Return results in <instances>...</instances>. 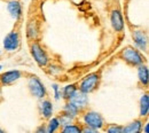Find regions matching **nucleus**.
Listing matches in <instances>:
<instances>
[{"mask_svg": "<svg viewBox=\"0 0 149 133\" xmlns=\"http://www.w3.org/2000/svg\"><path fill=\"white\" fill-rule=\"evenodd\" d=\"M53 88L55 91V99H58L60 97V94H58V86L57 85H53Z\"/></svg>", "mask_w": 149, "mask_h": 133, "instance_id": "b1692460", "label": "nucleus"}, {"mask_svg": "<svg viewBox=\"0 0 149 133\" xmlns=\"http://www.w3.org/2000/svg\"><path fill=\"white\" fill-rule=\"evenodd\" d=\"M39 32V28H38V23L36 21H31L28 23L26 25V36L29 39H36Z\"/></svg>", "mask_w": 149, "mask_h": 133, "instance_id": "ddd939ff", "label": "nucleus"}, {"mask_svg": "<svg viewBox=\"0 0 149 133\" xmlns=\"http://www.w3.org/2000/svg\"><path fill=\"white\" fill-rule=\"evenodd\" d=\"M69 101L78 108V110L86 108V106L88 104L87 94H85V93H83V92H80V91H77V92L72 95V97H71Z\"/></svg>", "mask_w": 149, "mask_h": 133, "instance_id": "0eeeda50", "label": "nucleus"}, {"mask_svg": "<svg viewBox=\"0 0 149 133\" xmlns=\"http://www.w3.org/2000/svg\"><path fill=\"white\" fill-rule=\"evenodd\" d=\"M149 111V96L148 94L142 95L141 100H140V116L141 117H146L148 115Z\"/></svg>", "mask_w": 149, "mask_h": 133, "instance_id": "2eb2a0df", "label": "nucleus"}, {"mask_svg": "<svg viewBox=\"0 0 149 133\" xmlns=\"http://www.w3.org/2000/svg\"><path fill=\"white\" fill-rule=\"evenodd\" d=\"M28 86H29V90H30L31 94L35 95L36 97L41 99L46 95V88H45L44 84L38 79L37 77H31L29 79Z\"/></svg>", "mask_w": 149, "mask_h": 133, "instance_id": "39448f33", "label": "nucleus"}, {"mask_svg": "<svg viewBox=\"0 0 149 133\" xmlns=\"http://www.w3.org/2000/svg\"><path fill=\"white\" fill-rule=\"evenodd\" d=\"M57 120H58L60 125H62V126H67V125H70V124H71V122H72V117H70V116H68V115H65L64 113H63L61 116L57 117Z\"/></svg>", "mask_w": 149, "mask_h": 133, "instance_id": "412c9836", "label": "nucleus"}, {"mask_svg": "<svg viewBox=\"0 0 149 133\" xmlns=\"http://www.w3.org/2000/svg\"><path fill=\"white\" fill-rule=\"evenodd\" d=\"M122 57L124 58L125 62H127L130 65L133 67H139L143 64L145 61V57L142 56V54L132 46H127L122 51Z\"/></svg>", "mask_w": 149, "mask_h": 133, "instance_id": "f03ea898", "label": "nucleus"}, {"mask_svg": "<svg viewBox=\"0 0 149 133\" xmlns=\"http://www.w3.org/2000/svg\"><path fill=\"white\" fill-rule=\"evenodd\" d=\"M58 126H60V123H58L57 118H52L46 127V133H54Z\"/></svg>", "mask_w": 149, "mask_h": 133, "instance_id": "6ab92c4d", "label": "nucleus"}, {"mask_svg": "<svg viewBox=\"0 0 149 133\" xmlns=\"http://www.w3.org/2000/svg\"><path fill=\"white\" fill-rule=\"evenodd\" d=\"M31 54L40 67H45L48 63V56L46 52L42 49V47L38 42H33L31 45Z\"/></svg>", "mask_w": 149, "mask_h": 133, "instance_id": "20e7f679", "label": "nucleus"}, {"mask_svg": "<svg viewBox=\"0 0 149 133\" xmlns=\"http://www.w3.org/2000/svg\"><path fill=\"white\" fill-rule=\"evenodd\" d=\"M145 133H149V125L148 124H146V125H145Z\"/></svg>", "mask_w": 149, "mask_h": 133, "instance_id": "a878e982", "label": "nucleus"}, {"mask_svg": "<svg viewBox=\"0 0 149 133\" xmlns=\"http://www.w3.org/2000/svg\"><path fill=\"white\" fill-rule=\"evenodd\" d=\"M19 36L17 32H10L9 35L6 36L3 40V47L7 51H14L19 47Z\"/></svg>", "mask_w": 149, "mask_h": 133, "instance_id": "6e6552de", "label": "nucleus"}, {"mask_svg": "<svg viewBox=\"0 0 149 133\" xmlns=\"http://www.w3.org/2000/svg\"><path fill=\"white\" fill-rule=\"evenodd\" d=\"M132 37L134 39L136 46L141 49H146L147 48V35L145 31L142 30H135L132 32Z\"/></svg>", "mask_w": 149, "mask_h": 133, "instance_id": "9d476101", "label": "nucleus"}, {"mask_svg": "<svg viewBox=\"0 0 149 133\" xmlns=\"http://www.w3.org/2000/svg\"><path fill=\"white\" fill-rule=\"evenodd\" d=\"M0 69H1V65H0Z\"/></svg>", "mask_w": 149, "mask_h": 133, "instance_id": "cd10ccee", "label": "nucleus"}, {"mask_svg": "<svg viewBox=\"0 0 149 133\" xmlns=\"http://www.w3.org/2000/svg\"><path fill=\"white\" fill-rule=\"evenodd\" d=\"M110 22H111L112 28H113L117 32H120V31L123 30V28H124V21H123L122 13H120L118 9H113L111 12Z\"/></svg>", "mask_w": 149, "mask_h": 133, "instance_id": "1a4fd4ad", "label": "nucleus"}, {"mask_svg": "<svg viewBox=\"0 0 149 133\" xmlns=\"http://www.w3.org/2000/svg\"><path fill=\"white\" fill-rule=\"evenodd\" d=\"M100 79H101V74L100 72H92L88 76H86L80 83L79 85V91L88 94L95 91L100 84Z\"/></svg>", "mask_w": 149, "mask_h": 133, "instance_id": "f257e3e1", "label": "nucleus"}, {"mask_svg": "<svg viewBox=\"0 0 149 133\" xmlns=\"http://www.w3.org/2000/svg\"><path fill=\"white\" fill-rule=\"evenodd\" d=\"M7 8H8V12L12 14L13 17L19 19L22 16V6L19 1H16V0L9 1L7 5Z\"/></svg>", "mask_w": 149, "mask_h": 133, "instance_id": "f8f14e48", "label": "nucleus"}, {"mask_svg": "<svg viewBox=\"0 0 149 133\" xmlns=\"http://www.w3.org/2000/svg\"><path fill=\"white\" fill-rule=\"evenodd\" d=\"M78 108L74 106V104H72L70 101L64 106V114L68 115V116H70V117H74V116H77V114H78Z\"/></svg>", "mask_w": 149, "mask_h": 133, "instance_id": "a211bd4d", "label": "nucleus"}, {"mask_svg": "<svg viewBox=\"0 0 149 133\" xmlns=\"http://www.w3.org/2000/svg\"><path fill=\"white\" fill-rule=\"evenodd\" d=\"M81 133H99L97 130H95V129H92V127H85V129H83V132Z\"/></svg>", "mask_w": 149, "mask_h": 133, "instance_id": "5701e85b", "label": "nucleus"}, {"mask_svg": "<svg viewBox=\"0 0 149 133\" xmlns=\"http://www.w3.org/2000/svg\"><path fill=\"white\" fill-rule=\"evenodd\" d=\"M77 92V87L74 84H71V85H67L63 90V97L65 100H70L72 97V95Z\"/></svg>", "mask_w": 149, "mask_h": 133, "instance_id": "f3484780", "label": "nucleus"}, {"mask_svg": "<svg viewBox=\"0 0 149 133\" xmlns=\"http://www.w3.org/2000/svg\"><path fill=\"white\" fill-rule=\"evenodd\" d=\"M143 124L140 119H135L126 126H123V133H141Z\"/></svg>", "mask_w": 149, "mask_h": 133, "instance_id": "9b49d317", "label": "nucleus"}, {"mask_svg": "<svg viewBox=\"0 0 149 133\" xmlns=\"http://www.w3.org/2000/svg\"><path fill=\"white\" fill-rule=\"evenodd\" d=\"M138 77H139V81L141 83V85L143 86H147L148 85V68L147 65H139V69H138Z\"/></svg>", "mask_w": 149, "mask_h": 133, "instance_id": "4468645a", "label": "nucleus"}, {"mask_svg": "<svg viewBox=\"0 0 149 133\" xmlns=\"http://www.w3.org/2000/svg\"><path fill=\"white\" fill-rule=\"evenodd\" d=\"M36 133H46V127H45V126H40V127H38Z\"/></svg>", "mask_w": 149, "mask_h": 133, "instance_id": "393cba45", "label": "nucleus"}, {"mask_svg": "<svg viewBox=\"0 0 149 133\" xmlns=\"http://www.w3.org/2000/svg\"><path fill=\"white\" fill-rule=\"evenodd\" d=\"M0 133H5L3 131H2V129H1V127H0Z\"/></svg>", "mask_w": 149, "mask_h": 133, "instance_id": "bb28decb", "label": "nucleus"}, {"mask_svg": "<svg viewBox=\"0 0 149 133\" xmlns=\"http://www.w3.org/2000/svg\"><path fill=\"white\" fill-rule=\"evenodd\" d=\"M22 76V72L19 70H12V71H6L0 75V86H7L16 80H19Z\"/></svg>", "mask_w": 149, "mask_h": 133, "instance_id": "423d86ee", "label": "nucleus"}, {"mask_svg": "<svg viewBox=\"0 0 149 133\" xmlns=\"http://www.w3.org/2000/svg\"><path fill=\"white\" fill-rule=\"evenodd\" d=\"M84 122H85V124H87L88 127H92L95 130L103 127V124H104L102 116L95 111H88L84 115Z\"/></svg>", "mask_w": 149, "mask_h": 133, "instance_id": "7ed1b4c3", "label": "nucleus"}, {"mask_svg": "<svg viewBox=\"0 0 149 133\" xmlns=\"http://www.w3.org/2000/svg\"><path fill=\"white\" fill-rule=\"evenodd\" d=\"M81 132H83V129L79 127L78 125H74V124L63 126V130H62V133H81Z\"/></svg>", "mask_w": 149, "mask_h": 133, "instance_id": "aec40b11", "label": "nucleus"}, {"mask_svg": "<svg viewBox=\"0 0 149 133\" xmlns=\"http://www.w3.org/2000/svg\"><path fill=\"white\" fill-rule=\"evenodd\" d=\"M106 130H107V133H123V126L110 124V125H108V127Z\"/></svg>", "mask_w": 149, "mask_h": 133, "instance_id": "4be33fe9", "label": "nucleus"}, {"mask_svg": "<svg viewBox=\"0 0 149 133\" xmlns=\"http://www.w3.org/2000/svg\"><path fill=\"white\" fill-rule=\"evenodd\" d=\"M41 110H42V115L45 118H51L52 113H53V106L48 100L42 101L41 103Z\"/></svg>", "mask_w": 149, "mask_h": 133, "instance_id": "dca6fc26", "label": "nucleus"}]
</instances>
